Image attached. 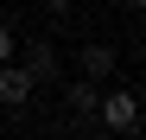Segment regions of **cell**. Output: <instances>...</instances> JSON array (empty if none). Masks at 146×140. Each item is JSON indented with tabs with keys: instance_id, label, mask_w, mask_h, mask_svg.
I'll return each mask as SVG.
<instances>
[{
	"instance_id": "obj_1",
	"label": "cell",
	"mask_w": 146,
	"mask_h": 140,
	"mask_svg": "<svg viewBox=\"0 0 146 140\" xmlns=\"http://www.w3.org/2000/svg\"><path fill=\"white\" fill-rule=\"evenodd\" d=\"M95 121H102V127H114V134H133V127H140V96H127V89H102Z\"/></svg>"
},
{
	"instance_id": "obj_2",
	"label": "cell",
	"mask_w": 146,
	"mask_h": 140,
	"mask_svg": "<svg viewBox=\"0 0 146 140\" xmlns=\"http://www.w3.org/2000/svg\"><path fill=\"white\" fill-rule=\"evenodd\" d=\"M32 89H38V77H32L26 64H13V57L0 64V102H7V108H26V102H32Z\"/></svg>"
},
{
	"instance_id": "obj_3",
	"label": "cell",
	"mask_w": 146,
	"mask_h": 140,
	"mask_svg": "<svg viewBox=\"0 0 146 140\" xmlns=\"http://www.w3.org/2000/svg\"><path fill=\"white\" fill-rule=\"evenodd\" d=\"M76 64H83V77L108 83V77H114V45H83V57H76Z\"/></svg>"
},
{
	"instance_id": "obj_4",
	"label": "cell",
	"mask_w": 146,
	"mask_h": 140,
	"mask_svg": "<svg viewBox=\"0 0 146 140\" xmlns=\"http://www.w3.org/2000/svg\"><path fill=\"white\" fill-rule=\"evenodd\" d=\"M64 96H70V108H76V115H95V102H102V83H95V77H83V83H70Z\"/></svg>"
},
{
	"instance_id": "obj_5",
	"label": "cell",
	"mask_w": 146,
	"mask_h": 140,
	"mask_svg": "<svg viewBox=\"0 0 146 140\" xmlns=\"http://www.w3.org/2000/svg\"><path fill=\"white\" fill-rule=\"evenodd\" d=\"M26 70H32L38 83H51L57 77V51H51V45H32V51H26Z\"/></svg>"
},
{
	"instance_id": "obj_6",
	"label": "cell",
	"mask_w": 146,
	"mask_h": 140,
	"mask_svg": "<svg viewBox=\"0 0 146 140\" xmlns=\"http://www.w3.org/2000/svg\"><path fill=\"white\" fill-rule=\"evenodd\" d=\"M7 57H13V32L0 26V64H7Z\"/></svg>"
},
{
	"instance_id": "obj_7",
	"label": "cell",
	"mask_w": 146,
	"mask_h": 140,
	"mask_svg": "<svg viewBox=\"0 0 146 140\" xmlns=\"http://www.w3.org/2000/svg\"><path fill=\"white\" fill-rule=\"evenodd\" d=\"M44 7H51V13H70V0H44Z\"/></svg>"
},
{
	"instance_id": "obj_8",
	"label": "cell",
	"mask_w": 146,
	"mask_h": 140,
	"mask_svg": "<svg viewBox=\"0 0 146 140\" xmlns=\"http://www.w3.org/2000/svg\"><path fill=\"white\" fill-rule=\"evenodd\" d=\"M127 7H140V13H146V0H127Z\"/></svg>"
}]
</instances>
